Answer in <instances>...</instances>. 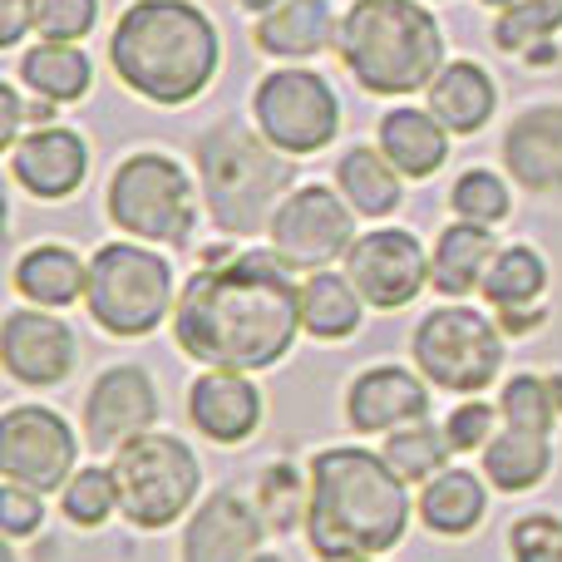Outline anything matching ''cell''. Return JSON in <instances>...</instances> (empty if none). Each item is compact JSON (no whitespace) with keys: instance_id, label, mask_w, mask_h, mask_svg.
I'll use <instances>...</instances> for the list:
<instances>
[{"instance_id":"cell-6","label":"cell","mask_w":562,"mask_h":562,"mask_svg":"<svg viewBox=\"0 0 562 562\" xmlns=\"http://www.w3.org/2000/svg\"><path fill=\"white\" fill-rule=\"evenodd\" d=\"M173 262L148 243H104L89 257L85 311L119 340H144L173 316Z\"/></svg>"},{"instance_id":"cell-14","label":"cell","mask_w":562,"mask_h":562,"mask_svg":"<svg viewBox=\"0 0 562 562\" xmlns=\"http://www.w3.org/2000/svg\"><path fill=\"white\" fill-rule=\"evenodd\" d=\"M85 439L99 454H119L124 445L154 435L158 425V385L144 366H109L85 395Z\"/></svg>"},{"instance_id":"cell-13","label":"cell","mask_w":562,"mask_h":562,"mask_svg":"<svg viewBox=\"0 0 562 562\" xmlns=\"http://www.w3.org/2000/svg\"><path fill=\"white\" fill-rule=\"evenodd\" d=\"M346 277L375 311H400L429 286V252L409 227H370L350 243Z\"/></svg>"},{"instance_id":"cell-31","label":"cell","mask_w":562,"mask_h":562,"mask_svg":"<svg viewBox=\"0 0 562 562\" xmlns=\"http://www.w3.org/2000/svg\"><path fill=\"white\" fill-rule=\"evenodd\" d=\"M385 464L395 469L405 484H429V479L439 474V469H449V435H445V425H429V419H415V425H400V429H390L385 435Z\"/></svg>"},{"instance_id":"cell-38","label":"cell","mask_w":562,"mask_h":562,"mask_svg":"<svg viewBox=\"0 0 562 562\" xmlns=\"http://www.w3.org/2000/svg\"><path fill=\"white\" fill-rule=\"evenodd\" d=\"M508 553L514 562H562V518L528 514L508 528Z\"/></svg>"},{"instance_id":"cell-25","label":"cell","mask_w":562,"mask_h":562,"mask_svg":"<svg viewBox=\"0 0 562 562\" xmlns=\"http://www.w3.org/2000/svg\"><path fill=\"white\" fill-rule=\"evenodd\" d=\"M419 518L439 538H464L488 514V479L474 469H439L429 484H419Z\"/></svg>"},{"instance_id":"cell-46","label":"cell","mask_w":562,"mask_h":562,"mask_svg":"<svg viewBox=\"0 0 562 562\" xmlns=\"http://www.w3.org/2000/svg\"><path fill=\"white\" fill-rule=\"evenodd\" d=\"M366 562H375V558H366Z\"/></svg>"},{"instance_id":"cell-7","label":"cell","mask_w":562,"mask_h":562,"mask_svg":"<svg viewBox=\"0 0 562 562\" xmlns=\"http://www.w3.org/2000/svg\"><path fill=\"white\" fill-rule=\"evenodd\" d=\"M104 213L124 237L148 247H183L198 227V188L173 154H128L104 188Z\"/></svg>"},{"instance_id":"cell-2","label":"cell","mask_w":562,"mask_h":562,"mask_svg":"<svg viewBox=\"0 0 562 562\" xmlns=\"http://www.w3.org/2000/svg\"><path fill=\"white\" fill-rule=\"evenodd\" d=\"M409 528V484L385 454L360 445L321 449L306 479V543L326 562L380 558Z\"/></svg>"},{"instance_id":"cell-3","label":"cell","mask_w":562,"mask_h":562,"mask_svg":"<svg viewBox=\"0 0 562 562\" xmlns=\"http://www.w3.org/2000/svg\"><path fill=\"white\" fill-rule=\"evenodd\" d=\"M109 65L144 104L183 109L217 79L223 35L193 0H134L109 35Z\"/></svg>"},{"instance_id":"cell-22","label":"cell","mask_w":562,"mask_h":562,"mask_svg":"<svg viewBox=\"0 0 562 562\" xmlns=\"http://www.w3.org/2000/svg\"><path fill=\"white\" fill-rule=\"evenodd\" d=\"M336 30L340 15L330 10V0H281L267 15H257L252 40L272 59H311L336 45Z\"/></svg>"},{"instance_id":"cell-45","label":"cell","mask_w":562,"mask_h":562,"mask_svg":"<svg viewBox=\"0 0 562 562\" xmlns=\"http://www.w3.org/2000/svg\"><path fill=\"white\" fill-rule=\"evenodd\" d=\"M257 562H281V558H257Z\"/></svg>"},{"instance_id":"cell-10","label":"cell","mask_w":562,"mask_h":562,"mask_svg":"<svg viewBox=\"0 0 562 562\" xmlns=\"http://www.w3.org/2000/svg\"><path fill=\"white\" fill-rule=\"evenodd\" d=\"M252 124L291 158H306L330 148L340 134V99L321 69L281 65L257 79L252 89Z\"/></svg>"},{"instance_id":"cell-16","label":"cell","mask_w":562,"mask_h":562,"mask_svg":"<svg viewBox=\"0 0 562 562\" xmlns=\"http://www.w3.org/2000/svg\"><path fill=\"white\" fill-rule=\"evenodd\" d=\"M5 168L20 193L40 203H65L89 178V144L65 124H35L5 148Z\"/></svg>"},{"instance_id":"cell-28","label":"cell","mask_w":562,"mask_h":562,"mask_svg":"<svg viewBox=\"0 0 562 562\" xmlns=\"http://www.w3.org/2000/svg\"><path fill=\"white\" fill-rule=\"evenodd\" d=\"M548 469H553V435L543 429L504 425L484 449V479L498 494H528L548 479Z\"/></svg>"},{"instance_id":"cell-24","label":"cell","mask_w":562,"mask_h":562,"mask_svg":"<svg viewBox=\"0 0 562 562\" xmlns=\"http://www.w3.org/2000/svg\"><path fill=\"white\" fill-rule=\"evenodd\" d=\"M498 257L494 243V227H479V223H449L445 233L435 237V252H429V286L439 296H474L484 286L488 267Z\"/></svg>"},{"instance_id":"cell-33","label":"cell","mask_w":562,"mask_h":562,"mask_svg":"<svg viewBox=\"0 0 562 562\" xmlns=\"http://www.w3.org/2000/svg\"><path fill=\"white\" fill-rule=\"evenodd\" d=\"M498 415H504V425L543 429V435H553V425H558V415H562L558 385L548 375H533V370H524V375H508L504 390H498Z\"/></svg>"},{"instance_id":"cell-39","label":"cell","mask_w":562,"mask_h":562,"mask_svg":"<svg viewBox=\"0 0 562 562\" xmlns=\"http://www.w3.org/2000/svg\"><path fill=\"white\" fill-rule=\"evenodd\" d=\"M40 524H45V494L5 479V488H0V528H5V538L10 543L30 538V533H40Z\"/></svg>"},{"instance_id":"cell-9","label":"cell","mask_w":562,"mask_h":562,"mask_svg":"<svg viewBox=\"0 0 562 562\" xmlns=\"http://www.w3.org/2000/svg\"><path fill=\"white\" fill-rule=\"evenodd\" d=\"M409 356L435 390L479 395L504 370V326H494L484 311L464 306V301H449V306L419 316L415 336H409Z\"/></svg>"},{"instance_id":"cell-1","label":"cell","mask_w":562,"mask_h":562,"mask_svg":"<svg viewBox=\"0 0 562 562\" xmlns=\"http://www.w3.org/2000/svg\"><path fill=\"white\" fill-rule=\"evenodd\" d=\"M301 336V281L277 252H207L173 306V340L203 370H267Z\"/></svg>"},{"instance_id":"cell-34","label":"cell","mask_w":562,"mask_h":562,"mask_svg":"<svg viewBox=\"0 0 562 562\" xmlns=\"http://www.w3.org/2000/svg\"><path fill=\"white\" fill-rule=\"evenodd\" d=\"M449 207H454V217H464V223L498 227L508 217V207H514V193H508V183L494 168H464V173L454 178V188H449Z\"/></svg>"},{"instance_id":"cell-12","label":"cell","mask_w":562,"mask_h":562,"mask_svg":"<svg viewBox=\"0 0 562 562\" xmlns=\"http://www.w3.org/2000/svg\"><path fill=\"white\" fill-rule=\"evenodd\" d=\"M79 439L59 409L15 405L0 419V474L35 494H55L75 479Z\"/></svg>"},{"instance_id":"cell-30","label":"cell","mask_w":562,"mask_h":562,"mask_svg":"<svg viewBox=\"0 0 562 562\" xmlns=\"http://www.w3.org/2000/svg\"><path fill=\"white\" fill-rule=\"evenodd\" d=\"M484 301L494 311H528V306H543V291H548V262L538 247L528 243H508L498 247L494 267L484 277Z\"/></svg>"},{"instance_id":"cell-17","label":"cell","mask_w":562,"mask_h":562,"mask_svg":"<svg viewBox=\"0 0 562 562\" xmlns=\"http://www.w3.org/2000/svg\"><path fill=\"white\" fill-rule=\"evenodd\" d=\"M429 419V380L405 366H370L346 390V425L356 435H390Z\"/></svg>"},{"instance_id":"cell-18","label":"cell","mask_w":562,"mask_h":562,"mask_svg":"<svg viewBox=\"0 0 562 562\" xmlns=\"http://www.w3.org/2000/svg\"><path fill=\"white\" fill-rule=\"evenodd\" d=\"M188 425L213 445H247L262 429V390L247 370H203L188 385Z\"/></svg>"},{"instance_id":"cell-37","label":"cell","mask_w":562,"mask_h":562,"mask_svg":"<svg viewBox=\"0 0 562 562\" xmlns=\"http://www.w3.org/2000/svg\"><path fill=\"white\" fill-rule=\"evenodd\" d=\"M498 429H504V415H498V405H484V400H464L445 415V435L454 454H484Z\"/></svg>"},{"instance_id":"cell-19","label":"cell","mask_w":562,"mask_h":562,"mask_svg":"<svg viewBox=\"0 0 562 562\" xmlns=\"http://www.w3.org/2000/svg\"><path fill=\"white\" fill-rule=\"evenodd\" d=\"M504 168L514 173L518 188L528 193H562V99L524 109L504 128Z\"/></svg>"},{"instance_id":"cell-40","label":"cell","mask_w":562,"mask_h":562,"mask_svg":"<svg viewBox=\"0 0 562 562\" xmlns=\"http://www.w3.org/2000/svg\"><path fill=\"white\" fill-rule=\"evenodd\" d=\"M35 30V0H0V49H15Z\"/></svg>"},{"instance_id":"cell-5","label":"cell","mask_w":562,"mask_h":562,"mask_svg":"<svg viewBox=\"0 0 562 562\" xmlns=\"http://www.w3.org/2000/svg\"><path fill=\"white\" fill-rule=\"evenodd\" d=\"M291 178H296L291 154H281L262 128L243 119H217L198 138V183L207 217L233 237H257L272 227L281 198L296 188Z\"/></svg>"},{"instance_id":"cell-4","label":"cell","mask_w":562,"mask_h":562,"mask_svg":"<svg viewBox=\"0 0 562 562\" xmlns=\"http://www.w3.org/2000/svg\"><path fill=\"white\" fill-rule=\"evenodd\" d=\"M336 55L366 94L405 99L449 65L445 30L419 0H356L340 15Z\"/></svg>"},{"instance_id":"cell-26","label":"cell","mask_w":562,"mask_h":562,"mask_svg":"<svg viewBox=\"0 0 562 562\" xmlns=\"http://www.w3.org/2000/svg\"><path fill=\"white\" fill-rule=\"evenodd\" d=\"M15 79L35 99L49 104H79L94 89V59L79 45H59V40H40L15 59Z\"/></svg>"},{"instance_id":"cell-21","label":"cell","mask_w":562,"mask_h":562,"mask_svg":"<svg viewBox=\"0 0 562 562\" xmlns=\"http://www.w3.org/2000/svg\"><path fill=\"white\" fill-rule=\"evenodd\" d=\"M10 286L25 296V306L65 311V306H75V301H85L89 257H79L75 247H65V243H35L15 257Z\"/></svg>"},{"instance_id":"cell-15","label":"cell","mask_w":562,"mask_h":562,"mask_svg":"<svg viewBox=\"0 0 562 562\" xmlns=\"http://www.w3.org/2000/svg\"><path fill=\"white\" fill-rule=\"evenodd\" d=\"M0 360L15 385L55 390L75 375L79 340L55 311L45 306H15L0 321Z\"/></svg>"},{"instance_id":"cell-42","label":"cell","mask_w":562,"mask_h":562,"mask_svg":"<svg viewBox=\"0 0 562 562\" xmlns=\"http://www.w3.org/2000/svg\"><path fill=\"white\" fill-rule=\"evenodd\" d=\"M237 5H243V10H252V15H267V10L281 5V0H237Z\"/></svg>"},{"instance_id":"cell-8","label":"cell","mask_w":562,"mask_h":562,"mask_svg":"<svg viewBox=\"0 0 562 562\" xmlns=\"http://www.w3.org/2000/svg\"><path fill=\"white\" fill-rule=\"evenodd\" d=\"M114 484H119V514L144 533L173 528L203 488V464L178 435H144L114 454Z\"/></svg>"},{"instance_id":"cell-27","label":"cell","mask_w":562,"mask_h":562,"mask_svg":"<svg viewBox=\"0 0 562 562\" xmlns=\"http://www.w3.org/2000/svg\"><path fill=\"white\" fill-rule=\"evenodd\" d=\"M336 188H340V198L356 207V217H395V207L405 203V178L380 154V144L346 148L336 164Z\"/></svg>"},{"instance_id":"cell-43","label":"cell","mask_w":562,"mask_h":562,"mask_svg":"<svg viewBox=\"0 0 562 562\" xmlns=\"http://www.w3.org/2000/svg\"><path fill=\"white\" fill-rule=\"evenodd\" d=\"M479 5H488V10H508L514 0H479Z\"/></svg>"},{"instance_id":"cell-44","label":"cell","mask_w":562,"mask_h":562,"mask_svg":"<svg viewBox=\"0 0 562 562\" xmlns=\"http://www.w3.org/2000/svg\"><path fill=\"white\" fill-rule=\"evenodd\" d=\"M0 562H15V548H5V553H0Z\"/></svg>"},{"instance_id":"cell-23","label":"cell","mask_w":562,"mask_h":562,"mask_svg":"<svg viewBox=\"0 0 562 562\" xmlns=\"http://www.w3.org/2000/svg\"><path fill=\"white\" fill-rule=\"evenodd\" d=\"M375 138H380V154L400 168V178H415V183L435 178L449 164V128L429 109L395 104L380 119Z\"/></svg>"},{"instance_id":"cell-20","label":"cell","mask_w":562,"mask_h":562,"mask_svg":"<svg viewBox=\"0 0 562 562\" xmlns=\"http://www.w3.org/2000/svg\"><path fill=\"white\" fill-rule=\"evenodd\" d=\"M425 109L459 138L484 134L494 109H498V85L484 65H474V59H449V65L429 79Z\"/></svg>"},{"instance_id":"cell-11","label":"cell","mask_w":562,"mask_h":562,"mask_svg":"<svg viewBox=\"0 0 562 562\" xmlns=\"http://www.w3.org/2000/svg\"><path fill=\"white\" fill-rule=\"evenodd\" d=\"M272 252L291 272H326L330 262H346L356 243V207L340 198V188L301 183L281 198L272 213Z\"/></svg>"},{"instance_id":"cell-36","label":"cell","mask_w":562,"mask_h":562,"mask_svg":"<svg viewBox=\"0 0 562 562\" xmlns=\"http://www.w3.org/2000/svg\"><path fill=\"white\" fill-rule=\"evenodd\" d=\"M99 25V0H35V35L79 45Z\"/></svg>"},{"instance_id":"cell-29","label":"cell","mask_w":562,"mask_h":562,"mask_svg":"<svg viewBox=\"0 0 562 562\" xmlns=\"http://www.w3.org/2000/svg\"><path fill=\"white\" fill-rule=\"evenodd\" d=\"M366 316V296L346 272H306L301 281V330L311 340H346L360 330Z\"/></svg>"},{"instance_id":"cell-32","label":"cell","mask_w":562,"mask_h":562,"mask_svg":"<svg viewBox=\"0 0 562 562\" xmlns=\"http://www.w3.org/2000/svg\"><path fill=\"white\" fill-rule=\"evenodd\" d=\"M558 35H562V0H514L494 20V45L518 59H528L543 45H558Z\"/></svg>"},{"instance_id":"cell-41","label":"cell","mask_w":562,"mask_h":562,"mask_svg":"<svg viewBox=\"0 0 562 562\" xmlns=\"http://www.w3.org/2000/svg\"><path fill=\"white\" fill-rule=\"evenodd\" d=\"M20 114H25V99L15 85H0V144H15L20 138Z\"/></svg>"},{"instance_id":"cell-35","label":"cell","mask_w":562,"mask_h":562,"mask_svg":"<svg viewBox=\"0 0 562 562\" xmlns=\"http://www.w3.org/2000/svg\"><path fill=\"white\" fill-rule=\"evenodd\" d=\"M59 508L75 528H99L114 518L119 508V484H114V469H75L65 488H59Z\"/></svg>"}]
</instances>
